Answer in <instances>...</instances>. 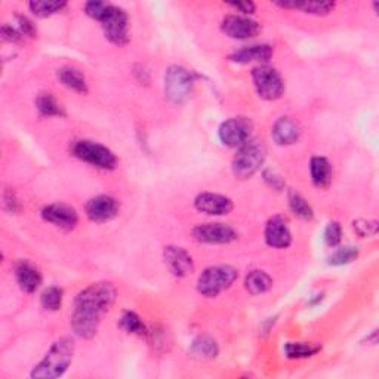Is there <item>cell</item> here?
<instances>
[{
    "label": "cell",
    "mask_w": 379,
    "mask_h": 379,
    "mask_svg": "<svg viewBox=\"0 0 379 379\" xmlns=\"http://www.w3.org/2000/svg\"><path fill=\"white\" fill-rule=\"evenodd\" d=\"M116 298L117 291L109 281L92 283L80 291L70 318V326L75 335L82 339H91L97 335L104 314L111 310Z\"/></svg>",
    "instance_id": "cell-1"
},
{
    "label": "cell",
    "mask_w": 379,
    "mask_h": 379,
    "mask_svg": "<svg viewBox=\"0 0 379 379\" xmlns=\"http://www.w3.org/2000/svg\"><path fill=\"white\" fill-rule=\"evenodd\" d=\"M75 351L76 343L73 338L63 337L56 339L45 357L34 366L30 376L36 379H55L63 376L73 362Z\"/></svg>",
    "instance_id": "cell-2"
},
{
    "label": "cell",
    "mask_w": 379,
    "mask_h": 379,
    "mask_svg": "<svg viewBox=\"0 0 379 379\" xmlns=\"http://www.w3.org/2000/svg\"><path fill=\"white\" fill-rule=\"evenodd\" d=\"M265 157L267 148L263 142L251 139L240 148H237L235 156L231 162V171L239 180H249L261 169Z\"/></svg>",
    "instance_id": "cell-3"
},
{
    "label": "cell",
    "mask_w": 379,
    "mask_h": 379,
    "mask_svg": "<svg viewBox=\"0 0 379 379\" xmlns=\"http://www.w3.org/2000/svg\"><path fill=\"white\" fill-rule=\"evenodd\" d=\"M197 76L181 65H171L164 73V95L172 104H184L192 98Z\"/></svg>",
    "instance_id": "cell-4"
},
{
    "label": "cell",
    "mask_w": 379,
    "mask_h": 379,
    "mask_svg": "<svg viewBox=\"0 0 379 379\" xmlns=\"http://www.w3.org/2000/svg\"><path fill=\"white\" fill-rule=\"evenodd\" d=\"M239 277V271L231 265H213L201 272L197 280V291L206 298H215L230 289Z\"/></svg>",
    "instance_id": "cell-5"
},
{
    "label": "cell",
    "mask_w": 379,
    "mask_h": 379,
    "mask_svg": "<svg viewBox=\"0 0 379 379\" xmlns=\"http://www.w3.org/2000/svg\"><path fill=\"white\" fill-rule=\"evenodd\" d=\"M70 150L76 159L89 163L98 169L113 171L117 166L116 154L110 148L100 144V142H93L89 139H79L71 144Z\"/></svg>",
    "instance_id": "cell-6"
},
{
    "label": "cell",
    "mask_w": 379,
    "mask_h": 379,
    "mask_svg": "<svg viewBox=\"0 0 379 379\" xmlns=\"http://www.w3.org/2000/svg\"><path fill=\"white\" fill-rule=\"evenodd\" d=\"M98 22H101L105 39L110 43L116 46H125L129 43V17L125 9L109 3Z\"/></svg>",
    "instance_id": "cell-7"
},
{
    "label": "cell",
    "mask_w": 379,
    "mask_h": 379,
    "mask_svg": "<svg viewBox=\"0 0 379 379\" xmlns=\"http://www.w3.org/2000/svg\"><path fill=\"white\" fill-rule=\"evenodd\" d=\"M254 86L259 98L265 101H276L284 93V80L277 68L261 64L252 70Z\"/></svg>",
    "instance_id": "cell-8"
},
{
    "label": "cell",
    "mask_w": 379,
    "mask_h": 379,
    "mask_svg": "<svg viewBox=\"0 0 379 379\" xmlns=\"http://www.w3.org/2000/svg\"><path fill=\"white\" fill-rule=\"evenodd\" d=\"M254 125L247 117H231L221 123L218 129L219 141L229 148H240L251 141Z\"/></svg>",
    "instance_id": "cell-9"
},
{
    "label": "cell",
    "mask_w": 379,
    "mask_h": 379,
    "mask_svg": "<svg viewBox=\"0 0 379 379\" xmlns=\"http://www.w3.org/2000/svg\"><path fill=\"white\" fill-rule=\"evenodd\" d=\"M193 237L199 243L205 245H229L239 239V233L229 224L209 222L196 225L193 229Z\"/></svg>",
    "instance_id": "cell-10"
},
{
    "label": "cell",
    "mask_w": 379,
    "mask_h": 379,
    "mask_svg": "<svg viewBox=\"0 0 379 379\" xmlns=\"http://www.w3.org/2000/svg\"><path fill=\"white\" fill-rule=\"evenodd\" d=\"M221 30L225 36L235 40L254 39L263 31V27L258 21L240 15H227L221 22Z\"/></svg>",
    "instance_id": "cell-11"
},
{
    "label": "cell",
    "mask_w": 379,
    "mask_h": 379,
    "mask_svg": "<svg viewBox=\"0 0 379 379\" xmlns=\"http://www.w3.org/2000/svg\"><path fill=\"white\" fill-rule=\"evenodd\" d=\"M85 210L86 217L92 222L104 224L114 219L118 215V212H121V203H118L117 199L111 196L101 194L92 197L86 203Z\"/></svg>",
    "instance_id": "cell-12"
},
{
    "label": "cell",
    "mask_w": 379,
    "mask_h": 379,
    "mask_svg": "<svg viewBox=\"0 0 379 379\" xmlns=\"http://www.w3.org/2000/svg\"><path fill=\"white\" fill-rule=\"evenodd\" d=\"M42 218L64 231H71L79 224L77 210L67 203H52L42 209Z\"/></svg>",
    "instance_id": "cell-13"
},
{
    "label": "cell",
    "mask_w": 379,
    "mask_h": 379,
    "mask_svg": "<svg viewBox=\"0 0 379 379\" xmlns=\"http://www.w3.org/2000/svg\"><path fill=\"white\" fill-rule=\"evenodd\" d=\"M163 259L175 277H187L194 271V261L184 247L172 245L166 246Z\"/></svg>",
    "instance_id": "cell-14"
},
{
    "label": "cell",
    "mask_w": 379,
    "mask_h": 379,
    "mask_svg": "<svg viewBox=\"0 0 379 379\" xmlns=\"http://www.w3.org/2000/svg\"><path fill=\"white\" fill-rule=\"evenodd\" d=\"M194 208L201 213H206V215L221 217L229 215L234 205L233 200L227 196L217 193H200L194 199Z\"/></svg>",
    "instance_id": "cell-15"
},
{
    "label": "cell",
    "mask_w": 379,
    "mask_h": 379,
    "mask_svg": "<svg viewBox=\"0 0 379 379\" xmlns=\"http://www.w3.org/2000/svg\"><path fill=\"white\" fill-rule=\"evenodd\" d=\"M272 54V46L270 45H251V46H243L240 49H237L229 55V59L231 63L237 64H251V63H259L265 64L268 63Z\"/></svg>",
    "instance_id": "cell-16"
},
{
    "label": "cell",
    "mask_w": 379,
    "mask_h": 379,
    "mask_svg": "<svg viewBox=\"0 0 379 379\" xmlns=\"http://www.w3.org/2000/svg\"><path fill=\"white\" fill-rule=\"evenodd\" d=\"M15 279L20 289L26 293H34L42 286L43 281L40 270L27 259H22L20 263H17Z\"/></svg>",
    "instance_id": "cell-17"
},
{
    "label": "cell",
    "mask_w": 379,
    "mask_h": 379,
    "mask_svg": "<svg viewBox=\"0 0 379 379\" xmlns=\"http://www.w3.org/2000/svg\"><path fill=\"white\" fill-rule=\"evenodd\" d=\"M265 243L274 249H286L292 245V234L286 221L280 217L271 218L265 225Z\"/></svg>",
    "instance_id": "cell-18"
},
{
    "label": "cell",
    "mask_w": 379,
    "mask_h": 379,
    "mask_svg": "<svg viewBox=\"0 0 379 379\" xmlns=\"http://www.w3.org/2000/svg\"><path fill=\"white\" fill-rule=\"evenodd\" d=\"M301 126L293 121L292 117H280L279 121L272 125L271 138L274 139L277 146H292L301 137Z\"/></svg>",
    "instance_id": "cell-19"
},
{
    "label": "cell",
    "mask_w": 379,
    "mask_h": 379,
    "mask_svg": "<svg viewBox=\"0 0 379 379\" xmlns=\"http://www.w3.org/2000/svg\"><path fill=\"white\" fill-rule=\"evenodd\" d=\"M310 173L311 181L317 188H327L332 183V176H334V169L326 157L316 156L310 162Z\"/></svg>",
    "instance_id": "cell-20"
},
{
    "label": "cell",
    "mask_w": 379,
    "mask_h": 379,
    "mask_svg": "<svg viewBox=\"0 0 379 379\" xmlns=\"http://www.w3.org/2000/svg\"><path fill=\"white\" fill-rule=\"evenodd\" d=\"M58 80L63 83V85L71 91L77 93H88V82L85 75L82 73L80 70L75 67H63L56 71Z\"/></svg>",
    "instance_id": "cell-21"
},
{
    "label": "cell",
    "mask_w": 379,
    "mask_h": 379,
    "mask_svg": "<svg viewBox=\"0 0 379 379\" xmlns=\"http://www.w3.org/2000/svg\"><path fill=\"white\" fill-rule=\"evenodd\" d=\"M277 6L283 9H296L302 10L305 14L323 17L330 14L335 8V2H296V0H286V2H276Z\"/></svg>",
    "instance_id": "cell-22"
},
{
    "label": "cell",
    "mask_w": 379,
    "mask_h": 379,
    "mask_svg": "<svg viewBox=\"0 0 379 379\" xmlns=\"http://www.w3.org/2000/svg\"><path fill=\"white\" fill-rule=\"evenodd\" d=\"M36 109L43 117H64V107L51 92H40L36 98Z\"/></svg>",
    "instance_id": "cell-23"
},
{
    "label": "cell",
    "mask_w": 379,
    "mask_h": 379,
    "mask_svg": "<svg viewBox=\"0 0 379 379\" xmlns=\"http://www.w3.org/2000/svg\"><path fill=\"white\" fill-rule=\"evenodd\" d=\"M245 288L251 295H263L272 288V279L263 270H254L246 276Z\"/></svg>",
    "instance_id": "cell-24"
},
{
    "label": "cell",
    "mask_w": 379,
    "mask_h": 379,
    "mask_svg": "<svg viewBox=\"0 0 379 379\" xmlns=\"http://www.w3.org/2000/svg\"><path fill=\"white\" fill-rule=\"evenodd\" d=\"M190 351H192V354L197 359H215L219 353V347L213 338L208 335H201L193 341Z\"/></svg>",
    "instance_id": "cell-25"
},
{
    "label": "cell",
    "mask_w": 379,
    "mask_h": 379,
    "mask_svg": "<svg viewBox=\"0 0 379 379\" xmlns=\"http://www.w3.org/2000/svg\"><path fill=\"white\" fill-rule=\"evenodd\" d=\"M118 326H121L125 332L130 335H137V337H147L148 327L142 322L141 317L134 313V311H125L118 320Z\"/></svg>",
    "instance_id": "cell-26"
},
{
    "label": "cell",
    "mask_w": 379,
    "mask_h": 379,
    "mask_svg": "<svg viewBox=\"0 0 379 379\" xmlns=\"http://www.w3.org/2000/svg\"><path fill=\"white\" fill-rule=\"evenodd\" d=\"M322 347L310 342H288L284 346V354L288 359H308L316 355Z\"/></svg>",
    "instance_id": "cell-27"
},
{
    "label": "cell",
    "mask_w": 379,
    "mask_h": 379,
    "mask_svg": "<svg viewBox=\"0 0 379 379\" xmlns=\"http://www.w3.org/2000/svg\"><path fill=\"white\" fill-rule=\"evenodd\" d=\"M30 10L39 18H49L67 8L65 2H47V0H33L29 3Z\"/></svg>",
    "instance_id": "cell-28"
},
{
    "label": "cell",
    "mask_w": 379,
    "mask_h": 379,
    "mask_svg": "<svg viewBox=\"0 0 379 379\" xmlns=\"http://www.w3.org/2000/svg\"><path fill=\"white\" fill-rule=\"evenodd\" d=\"M288 200H289V208L296 217L304 221H311L314 218V210L311 205L308 203V201L300 193L289 192Z\"/></svg>",
    "instance_id": "cell-29"
},
{
    "label": "cell",
    "mask_w": 379,
    "mask_h": 379,
    "mask_svg": "<svg viewBox=\"0 0 379 379\" xmlns=\"http://www.w3.org/2000/svg\"><path fill=\"white\" fill-rule=\"evenodd\" d=\"M146 338L148 339L150 346L153 347L154 351L164 353V351L169 350L171 338H169V334H168V332H166L164 327L154 326L153 329H148Z\"/></svg>",
    "instance_id": "cell-30"
},
{
    "label": "cell",
    "mask_w": 379,
    "mask_h": 379,
    "mask_svg": "<svg viewBox=\"0 0 379 379\" xmlns=\"http://www.w3.org/2000/svg\"><path fill=\"white\" fill-rule=\"evenodd\" d=\"M64 292L58 286H49L43 291L40 296V305L46 311H58L63 307Z\"/></svg>",
    "instance_id": "cell-31"
},
{
    "label": "cell",
    "mask_w": 379,
    "mask_h": 379,
    "mask_svg": "<svg viewBox=\"0 0 379 379\" xmlns=\"http://www.w3.org/2000/svg\"><path fill=\"white\" fill-rule=\"evenodd\" d=\"M357 258H359V249L357 247H355V246H342V247L337 249V251L327 258V263H329V265L341 267V265L351 264L353 261H355Z\"/></svg>",
    "instance_id": "cell-32"
},
{
    "label": "cell",
    "mask_w": 379,
    "mask_h": 379,
    "mask_svg": "<svg viewBox=\"0 0 379 379\" xmlns=\"http://www.w3.org/2000/svg\"><path fill=\"white\" fill-rule=\"evenodd\" d=\"M353 230L359 237L364 239V237L376 235L378 230H379V225H378V221H375V219H363L362 218V219H355L353 222Z\"/></svg>",
    "instance_id": "cell-33"
},
{
    "label": "cell",
    "mask_w": 379,
    "mask_h": 379,
    "mask_svg": "<svg viewBox=\"0 0 379 379\" xmlns=\"http://www.w3.org/2000/svg\"><path fill=\"white\" fill-rule=\"evenodd\" d=\"M325 242L327 246L330 247H337L341 240H342V227H341V224L337 222V221H332L326 225V229H325Z\"/></svg>",
    "instance_id": "cell-34"
},
{
    "label": "cell",
    "mask_w": 379,
    "mask_h": 379,
    "mask_svg": "<svg viewBox=\"0 0 379 379\" xmlns=\"http://www.w3.org/2000/svg\"><path fill=\"white\" fill-rule=\"evenodd\" d=\"M15 24H17L15 27L22 34V38H30V39L38 38V29H36L33 21L30 18H27L26 15L17 14L15 15Z\"/></svg>",
    "instance_id": "cell-35"
},
{
    "label": "cell",
    "mask_w": 379,
    "mask_h": 379,
    "mask_svg": "<svg viewBox=\"0 0 379 379\" xmlns=\"http://www.w3.org/2000/svg\"><path fill=\"white\" fill-rule=\"evenodd\" d=\"M3 209L9 213L21 212V203L14 190L6 188L3 192Z\"/></svg>",
    "instance_id": "cell-36"
},
{
    "label": "cell",
    "mask_w": 379,
    "mask_h": 379,
    "mask_svg": "<svg viewBox=\"0 0 379 379\" xmlns=\"http://www.w3.org/2000/svg\"><path fill=\"white\" fill-rule=\"evenodd\" d=\"M107 6H109V3L98 2V0H95V2H88L85 5V12H86V15L91 17L92 20L100 21V18L104 14V10L107 9Z\"/></svg>",
    "instance_id": "cell-37"
},
{
    "label": "cell",
    "mask_w": 379,
    "mask_h": 379,
    "mask_svg": "<svg viewBox=\"0 0 379 379\" xmlns=\"http://www.w3.org/2000/svg\"><path fill=\"white\" fill-rule=\"evenodd\" d=\"M0 34H2V40L8 43H17L24 39L22 34L18 31V29L15 26H9V24H3L2 30H0Z\"/></svg>",
    "instance_id": "cell-38"
},
{
    "label": "cell",
    "mask_w": 379,
    "mask_h": 379,
    "mask_svg": "<svg viewBox=\"0 0 379 379\" xmlns=\"http://www.w3.org/2000/svg\"><path fill=\"white\" fill-rule=\"evenodd\" d=\"M264 180L265 183L272 187L274 190H281L284 187V181L281 180V176H279L274 171H271V169H265L264 171Z\"/></svg>",
    "instance_id": "cell-39"
},
{
    "label": "cell",
    "mask_w": 379,
    "mask_h": 379,
    "mask_svg": "<svg viewBox=\"0 0 379 379\" xmlns=\"http://www.w3.org/2000/svg\"><path fill=\"white\" fill-rule=\"evenodd\" d=\"M227 5L237 9L239 12H242V14H245V15L254 14L255 9H256L254 2H231V3H227Z\"/></svg>",
    "instance_id": "cell-40"
}]
</instances>
